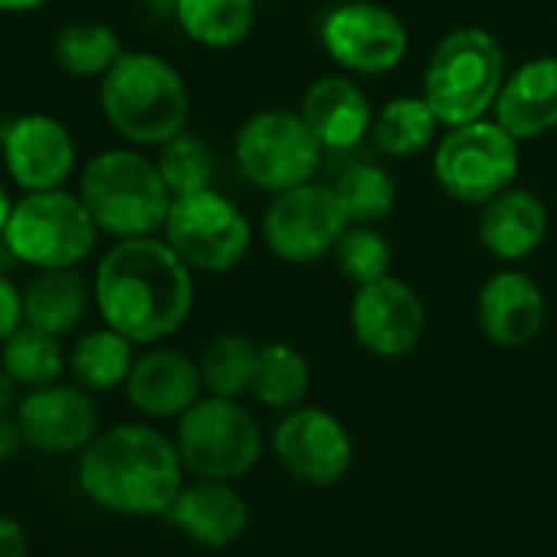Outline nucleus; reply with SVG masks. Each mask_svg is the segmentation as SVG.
Listing matches in <instances>:
<instances>
[{"label":"nucleus","mask_w":557,"mask_h":557,"mask_svg":"<svg viewBox=\"0 0 557 557\" xmlns=\"http://www.w3.org/2000/svg\"><path fill=\"white\" fill-rule=\"evenodd\" d=\"M99 319L135 345L177 335L194 312V269L168 239H119L96 265Z\"/></svg>","instance_id":"obj_1"},{"label":"nucleus","mask_w":557,"mask_h":557,"mask_svg":"<svg viewBox=\"0 0 557 557\" xmlns=\"http://www.w3.org/2000/svg\"><path fill=\"white\" fill-rule=\"evenodd\" d=\"M177 443L148 423H122L99 433L79 459V488L115 515H168L184 488Z\"/></svg>","instance_id":"obj_2"},{"label":"nucleus","mask_w":557,"mask_h":557,"mask_svg":"<svg viewBox=\"0 0 557 557\" xmlns=\"http://www.w3.org/2000/svg\"><path fill=\"white\" fill-rule=\"evenodd\" d=\"M102 115L115 135L135 148H161L187 132L190 96L181 73L158 53L125 50L99 79Z\"/></svg>","instance_id":"obj_3"},{"label":"nucleus","mask_w":557,"mask_h":557,"mask_svg":"<svg viewBox=\"0 0 557 557\" xmlns=\"http://www.w3.org/2000/svg\"><path fill=\"white\" fill-rule=\"evenodd\" d=\"M76 194L83 197L96 226L115 239L154 236L164 230L174 200L158 161L132 148H109L89 158Z\"/></svg>","instance_id":"obj_4"},{"label":"nucleus","mask_w":557,"mask_h":557,"mask_svg":"<svg viewBox=\"0 0 557 557\" xmlns=\"http://www.w3.org/2000/svg\"><path fill=\"white\" fill-rule=\"evenodd\" d=\"M505 86V50L479 27L446 34L426 66L423 99L436 112L440 125H466L485 119Z\"/></svg>","instance_id":"obj_5"},{"label":"nucleus","mask_w":557,"mask_h":557,"mask_svg":"<svg viewBox=\"0 0 557 557\" xmlns=\"http://www.w3.org/2000/svg\"><path fill=\"white\" fill-rule=\"evenodd\" d=\"M99 233L102 230L96 226L83 197L57 187L21 194L0 243L14 262L34 269H66L92 256Z\"/></svg>","instance_id":"obj_6"},{"label":"nucleus","mask_w":557,"mask_h":557,"mask_svg":"<svg viewBox=\"0 0 557 557\" xmlns=\"http://www.w3.org/2000/svg\"><path fill=\"white\" fill-rule=\"evenodd\" d=\"M184 469L197 479L233 482L256 469L262 456V430L256 417L233 397H200L177 417L174 433Z\"/></svg>","instance_id":"obj_7"},{"label":"nucleus","mask_w":557,"mask_h":557,"mask_svg":"<svg viewBox=\"0 0 557 557\" xmlns=\"http://www.w3.org/2000/svg\"><path fill=\"white\" fill-rule=\"evenodd\" d=\"M518 138L495 119L453 125L433 158V177L459 203H485L518 177Z\"/></svg>","instance_id":"obj_8"},{"label":"nucleus","mask_w":557,"mask_h":557,"mask_svg":"<svg viewBox=\"0 0 557 557\" xmlns=\"http://www.w3.org/2000/svg\"><path fill=\"white\" fill-rule=\"evenodd\" d=\"M322 161V141L302 112L265 109L256 112L236 135V164L243 177L265 190L283 194L309 184Z\"/></svg>","instance_id":"obj_9"},{"label":"nucleus","mask_w":557,"mask_h":557,"mask_svg":"<svg viewBox=\"0 0 557 557\" xmlns=\"http://www.w3.org/2000/svg\"><path fill=\"white\" fill-rule=\"evenodd\" d=\"M164 239L194 272L220 275L246 259L252 230L230 197L203 187L171 200Z\"/></svg>","instance_id":"obj_10"},{"label":"nucleus","mask_w":557,"mask_h":557,"mask_svg":"<svg viewBox=\"0 0 557 557\" xmlns=\"http://www.w3.org/2000/svg\"><path fill=\"white\" fill-rule=\"evenodd\" d=\"M348 216L335 187L299 184L293 190L272 194V203L262 216V236L275 259L289 265H306L332 252L348 230Z\"/></svg>","instance_id":"obj_11"},{"label":"nucleus","mask_w":557,"mask_h":557,"mask_svg":"<svg viewBox=\"0 0 557 557\" xmlns=\"http://www.w3.org/2000/svg\"><path fill=\"white\" fill-rule=\"evenodd\" d=\"M322 47L335 66L355 76H384L397 70L410 50L404 21L371 0L338 4L322 21Z\"/></svg>","instance_id":"obj_12"},{"label":"nucleus","mask_w":557,"mask_h":557,"mask_svg":"<svg viewBox=\"0 0 557 557\" xmlns=\"http://www.w3.org/2000/svg\"><path fill=\"white\" fill-rule=\"evenodd\" d=\"M275 459L296 482L312 488L338 485L355 459L351 433L345 423L319 407H296L275 423Z\"/></svg>","instance_id":"obj_13"},{"label":"nucleus","mask_w":557,"mask_h":557,"mask_svg":"<svg viewBox=\"0 0 557 557\" xmlns=\"http://www.w3.org/2000/svg\"><path fill=\"white\" fill-rule=\"evenodd\" d=\"M0 158H4L8 177L21 187V194L57 190L66 187L76 174V141L73 132L44 112L17 115L0 132Z\"/></svg>","instance_id":"obj_14"},{"label":"nucleus","mask_w":557,"mask_h":557,"mask_svg":"<svg viewBox=\"0 0 557 557\" xmlns=\"http://www.w3.org/2000/svg\"><path fill=\"white\" fill-rule=\"evenodd\" d=\"M351 329L364 351L377 358H407L426 332V306L397 275L358 286L351 299Z\"/></svg>","instance_id":"obj_15"},{"label":"nucleus","mask_w":557,"mask_h":557,"mask_svg":"<svg viewBox=\"0 0 557 557\" xmlns=\"http://www.w3.org/2000/svg\"><path fill=\"white\" fill-rule=\"evenodd\" d=\"M17 423L24 430L27 446L47 456H66L86 449L99 436V407L86 387L50 384L40 391H27L17 404Z\"/></svg>","instance_id":"obj_16"},{"label":"nucleus","mask_w":557,"mask_h":557,"mask_svg":"<svg viewBox=\"0 0 557 557\" xmlns=\"http://www.w3.org/2000/svg\"><path fill=\"white\" fill-rule=\"evenodd\" d=\"M200 364L174 348H151L138 355L125 381L128 404L148 420H177L200 400Z\"/></svg>","instance_id":"obj_17"},{"label":"nucleus","mask_w":557,"mask_h":557,"mask_svg":"<svg viewBox=\"0 0 557 557\" xmlns=\"http://www.w3.org/2000/svg\"><path fill=\"white\" fill-rule=\"evenodd\" d=\"M475 315L495 348H524L544 325V296L528 272L502 269L482 286Z\"/></svg>","instance_id":"obj_18"},{"label":"nucleus","mask_w":557,"mask_h":557,"mask_svg":"<svg viewBox=\"0 0 557 557\" xmlns=\"http://www.w3.org/2000/svg\"><path fill=\"white\" fill-rule=\"evenodd\" d=\"M171 524L200 547H230L249 528V505L230 485L216 479H197L184 485L168 508Z\"/></svg>","instance_id":"obj_19"},{"label":"nucleus","mask_w":557,"mask_h":557,"mask_svg":"<svg viewBox=\"0 0 557 557\" xmlns=\"http://www.w3.org/2000/svg\"><path fill=\"white\" fill-rule=\"evenodd\" d=\"M302 119L329 151H351L358 148L374 125L368 92L351 83L348 76H325L315 79L302 96Z\"/></svg>","instance_id":"obj_20"},{"label":"nucleus","mask_w":557,"mask_h":557,"mask_svg":"<svg viewBox=\"0 0 557 557\" xmlns=\"http://www.w3.org/2000/svg\"><path fill=\"white\" fill-rule=\"evenodd\" d=\"M495 122L518 141H534L557 128V57H537L515 70L498 99Z\"/></svg>","instance_id":"obj_21"},{"label":"nucleus","mask_w":557,"mask_h":557,"mask_svg":"<svg viewBox=\"0 0 557 557\" xmlns=\"http://www.w3.org/2000/svg\"><path fill=\"white\" fill-rule=\"evenodd\" d=\"M544 236H547V207L531 190L505 187L502 194L482 203L479 239L495 259L502 262L528 259L544 243Z\"/></svg>","instance_id":"obj_22"},{"label":"nucleus","mask_w":557,"mask_h":557,"mask_svg":"<svg viewBox=\"0 0 557 557\" xmlns=\"http://www.w3.org/2000/svg\"><path fill=\"white\" fill-rule=\"evenodd\" d=\"M92 299V286L76 265L37 269V278L24 289V322L57 338H66L86 322Z\"/></svg>","instance_id":"obj_23"},{"label":"nucleus","mask_w":557,"mask_h":557,"mask_svg":"<svg viewBox=\"0 0 557 557\" xmlns=\"http://www.w3.org/2000/svg\"><path fill=\"white\" fill-rule=\"evenodd\" d=\"M174 21L197 47L233 50L252 34L256 0H177Z\"/></svg>","instance_id":"obj_24"},{"label":"nucleus","mask_w":557,"mask_h":557,"mask_svg":"<svg viewBox=\"0 0 557 557\" xmlns=\"http://www.w3.org/2000/svg\"><path fill=\"white\" fill-rule=\"evenodd\" d=\"M132 368H135V342H128L109 325L83 335L70 351V374L89 394L125 387Z\"/></svg>","instance_id":"obj_25"},{"label":"nucleus","mask_w":557,"mask_h":557,"mask_svg":"<svg viewBox=\"0 0 557 557\" xmlns=\"http://www.w3.org/2000/svg\"><path fill=\"white\" fill-rule=\"evenodd\" d=\"M0 368H4L24 391H40V387L57 384L70 371V355L63 351V338L24 322L4 345H0Z\"/></svg>","instance_id":"obj_26"},{"label":"nucleus","mask_w":557,"mask_h":557,"mask_svg":"<svg viewBox=\"0 0 557 557\" xmlns=\"http://www.w3.org/2000/svg\"><path fill=\"white\" fill-rule=\"evenodd\" d=\"M440 119L423 96H397L374 112V145L391 158H413L436 138Z\"/></svg>","instance_id":"obj_27"},{"label":"nucleus","mask_w":557,"mask_h":557,"mask_svg":"<svg viewBox=\"0 0 557 557\" xmlns=\"http://www.w3.org/2000/svg\"><path fill=\"white\" fill-rule=\"evenodd\" d=\"M122 53H125L122 37L99 21L66 24L53 40L57 66L76 79H102L122 60Z\"/></svg>","instance_id":"obj_28"},{"label":"nucleus","mask_w":557,"mask_h":557,"mask_svg":"<svg viewBox=\"0 0 557 557\" xmlns=\"http://www.w3.org/2000/svg\"><path fill=\"white\" fill-rule=\"evenodd\" d=\"M312 371L309 361L283 342H272L259 348L256 377H252V397L269 410H296L309 397Z\"/></svg>","instance_id":"obj_29"},{"label":"nucleus","mask_w":557,"mask_h":557,"mask_svg":"<svg viewBox=\"0 0 557 557\" xmlns=\"http://www.w3.org/2000/svg\"><path fill=\"white\" fill-rule=\"evenodd\" d=\"M335 194L342 200V210L351 226H377L391 216L397 203V184L394 177L371 161H358L342 171L335 181Z\"/></svg>","instance_id":"obj_30"},{"label":"nucleus","mask_w":557,"mask_h":557,"mask_svg":"<svg viewBox=\"0 0 557 557\" xmlns=\"http://www.w3.org/2000/svg\"><path fill=\"white\" fill-rule=\"evenodd\" d=\"M256 361H259V348L252 338L226 332L216 335L200 358V377L203 387L213 397H233L239 400L246 391H252V377H256Z\"/></svg>","instance_id":"obj_31"},{"label":"nucleus","mask_w":557,"mask_h":557,"mask_svg":"<svg viewBox=\"0 0 557 557\" xmlns=\"http://www.w3.org/2000/svg\"><path fill=\"white\" fill-rule=\"evenodd\" d=\"M158 171H161L168 190L174 197H181V194H194V190L210 187L213 174H216V161H213L203 138H197L190 132H181V135H174L171 141L161 145Z\"/></svg>","instance_id":"obj_32"},{"label":"nucleus","mask_w":557,"mask_h":557,"mask_svg":"<svg viewBox=\"0 0 557 557\" xmlns=\"http://www.w3.org/2000/svg\"><path fill=\"white\" fill-rule=\"evenodd\" d=\"M335 256H338V272L355 286H368L391 275V262H394L391 243L374 226H348L335 246Z\"/></svg>","instance_id":"obj_33"},{"label":"nucleus","mask_w":557,"mask_h":557,"mask_svg":"<svg viewBox=\"0 0 557 557\" xmlns=\"http://www.w3.org/2000/svg\"><path fill=\"white\" fill-rule=\"evenodd\" d=\"M24 325V293L14 286V278L0 272V345H4Z\"/></svg>","instance_id":"obj_34"},{"label":"nucleus","mask_w":557,"mask_h":557,"mask_svg":"<svg viewBox=\"0 0 557 557\" xmlns=\"http://www.w3.org/2000/svg\"><path fill=\"white\" fill-rule=\"evenodd\" d=\"M0 557H30L24 524L8 515H0Z\"/></svg>","instance_id":"obj_35"},{"label":"nucleus","mask_w":557,"mask_h":557,"mask_svg":"<svg viewBox=\"0 0 557 557\" xmlns=\"http://www.w3.org/2000/svg\"><path fill=\"white\" fill-rule=\"evenodd\" d=\"M21 446H27V440H24L17 417L0 413V466H4L8 459H14L21 453Z\"/></svg>","instance_id":"obj_36"},{"label":"nucleus","mask_w":557,"mask_h":557,"mask_svg":"<svg viewBox=\"0 0 557 557\" xmlns=\"http://www.w3.org/2000/svg\"><path fill=\"white\" fill-rule=\"evenodd\" d=\"M17 394H21V384L0 368V413H11L17 407Z\"/></svg>","instance_id":"obj_37"},{"label":"nucleus","mask_w":557,"mask_h":557,"mask_svg":"<svg viewBox=\"0 0 557 557\" xmlns=\"http://www.w3.org/2000/svg\"><path fill=\"white\" fill-rule=\"evenodd\" d=\"M47 4L50 0H0V14H34Z\"/></svg>","instance_id":"obj_38"},{"label":"nucleus","mask_w":557,"mask_h":557,"mask_svg":"<svg viewBox=\"0 0 557 557\" xmlns=\"http://www.w3.org/2000/svg\"><path fill=\"white\" fill-rule=\"evenodd\" d=\"M14 197H11V190L4 187V181H0V236H4V230H8V220H11V213H14Z\"/></svg>","instance_id":"obj_39"}]
</instances>
